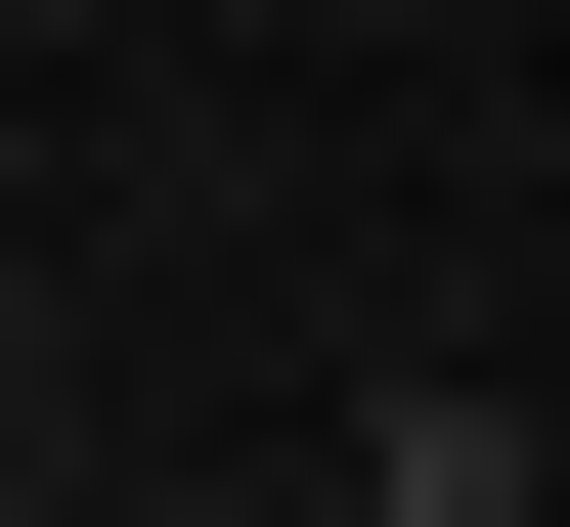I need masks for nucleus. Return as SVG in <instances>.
I'll return each mask as SVG.
<instances>
[{
	"label": "nucleus",
	"instance_id": "1",
	"mask_svg": "<svg viewBox=\"0 0 570 527\" xmlns=\"http://www.w3.org/2000/svg\"><path fill=\"white\" fill-rule=\"evenodd\" d=\"M352 527H570V440L527 396H352Z\"/></svg>",
	"mask_w": 570,
	"mask_h": 527
},
{
	"label": "nucleus",
	"instance_id": "2",
	"mask_svg": "<svg viewBox=\"0 0 570 527\" xmlns=\"http://www.w3.org/2000/svg\"><path fill=\"white\" fill-rule=\"evenodd\" d=\"M0 352H45V264H0Z\"/></svg>",
	"mask_w": 570,
	"mask_h": 527
},
{
	"label": "nucleus",
	"instance_id": "3",
	"mask_svg": "<svg viewBox=\"0 0 570 527\" xmlns=\"http://www.w3.org/2000/svg\"><path fill=\"white\" fill-rule=\"evenodd\" d=\"M307 527H352V484H307Z\"/></svg>",
	"mask_w": 570,
	"mask_h": 527
}]
</instances>
